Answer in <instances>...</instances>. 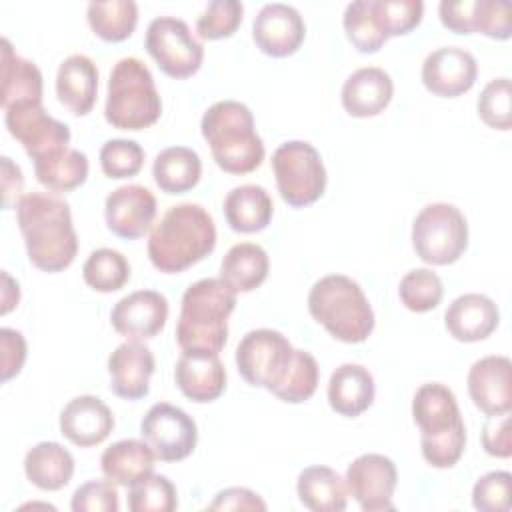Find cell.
<instances>
[{
  "label": "cell",
  "mask_w": 512,
  "mask_h": 512,
  "mask_svg": "<svg viewBox=\"0 0 512 512\" xmlns=\"http://www.w3.org/2000/svg\"><path fill=\"white\" fill-rule=\"evenodd\" d=\"M16 222L32 266L42 272L68 268L78 252L70 204L52 194H24L16 204Z\"/></svg>",
  "instance_id": "cell-1"
},
{
  "label": "cell",
  "mask_w": 512,
  "mask_h": 512,
  "mask_svg": "<svg viewBox=\"0 0 512 512\" xmlns=\"http://www.w3.org/2000/svg\"><path fill=\"white\" fill-rule=\"evenodd\" d=\"M298 500L312 512H342L348 504L346 480L330 466H308L296 480Z\"/></svg>",
  "instance_id": "cell-31"
},
{
  "label": "cell",
  "mask_w": 512,
  "mask_h": 512,
  "mask_svg": "<svg viewBox=\"0 0 512 512\" xmlns=\"http://www.w3.org/2000/svg\"><path fill=\"white\" fill-rule=\"evenodd\" d=\"M70 508L72 512H116L120 508L116 484L108 478L84 482L74 490Z\"/></svg>",
  "instance_id": "cell-46"
},
{
  "label": "cell",
  "mask_w": 512,
  "mask_h": 512,
  "mask_svg": "<svg viewBox=\"0 0 512 512\" xmlns=\"http://www.w3.org/2000/svg\"><path fill=\"white\" fill-rule=\"evenodd\" d=\"M296 348L272 328H256L242 336L236 346V366L240 376L256 388L272 392L286 376Z\"/></svg>",
  "instance_id": "cell-10"
},
{
  "label": "cell",
  "mask_w": 512,
  "mask_h": 512,
  "mask_svg": "<svg viewBox=\"0 0 512 512\" xmlns=\"http://www.w3.org/2000/svg\"><path fill=\"white\" fill-rule=\"evenodd\" d=\"M156 360L140 340H126L108 356L110 390L124 400H140L150 390Z\"/></svg>",
  "instance_id": "cell-20"
},
{
  "label": "cell",
  "mask_w": 512,
  "mask_h": 512,
  "mask_svg": "<svg viewBox=\"0 0 512 512\" xmlns=\"http://www.w3.org/2000/svg\"><path fill=\"white\" fill-rule=\"evenodd\" d=\"M344 32L352 46L362 52V54H372L378 52L388 36L384 34L376 10H374V0H354L346 6L344 16H342Z\"/></svg>",
  "instance_id": "cell-36"
},
{
  "label": "cell",
  "mask_w": 512,
  "mask_h": 512,
  "mask_svg": "<svg viewBox=\"0 0 512 512\" xmlns=\"http://www.w3.org/2000/svg\"><path fill=\"white\" fill-rule=\"evenodd\" d=\"M98 94V68L86 54H70L56 72L58 102L74 116H86Z\"/></svg>",
  "instance_id": "cell-25"
},
{
  "label": "cell",
  "mask_w": 512,
  "mask_h": 512,
  "mask_svg": "<svg viewBox=\"0 0 512 512\" xmlns=\"http://www.w3.org/2000/svg\"><path fill=\"white\" fill-rule=\"evenodd\" d=\"M0 104L6 110L12 104L42 102L44 80L40 68L14 52L8 38H2V64H0Z\"/></svg>",
  "instance_id": "cell-27"
},
{
  "label": "cell",
  "mask_w": 512,
  "mask_h": 512,
  "mask_svg": "<svg viewBox=\"0 0 512 512\" xmlns=\"http://www.w3.org/2000/svg\"><path fill=\"white\" fill-rule=\"evenodd\" d=\"M4 122L12 138H16L26 154L36 160L48 152L60 150L70 142V128L52 118L42 102L12 104L4 110Z\"/></svg>",
  "instance_id": "cell-14"
},
{
  "label": "cell",
  "mask_w": 512,
  "mask_h": 512,
  "mask_svg": "<svg viewBox=\"0 0 512 512\" xmlns=\"http://www.w3.org/2000/svg\"><path fill=\"white\" fill-rule=\"evenodd\" d=\"M412 246L426 264H454L468 248V222L460 208L448 202L424 206L412 222Z\"/></svg>",
  "instance_id": "cell-8"
},
{
  "label": "cell",
  "mask_w": 512,
  "mask_h": 512,
  "mask_svg": "<svg viewBox=\"0 0 512 512\" xmlns=\"http://www.w3.org/2000/svg\"><path fill=\"white\" fill-rule=\"evenodd\" d=\"M274 214V204L264 186L242 184L224 198V218L234 232L252 234L264 230Z\"/></svg>",
  "instance_id": "cell-30"
},
{
  "label": "cell",
  "mask_w": 512,
  "mask_h": 512,
  "mask_svg": "<svg viewBox=\"0 0 512 512\" xmlns=\"http://www.w3.org/2000/svg\"><path fill=\"white\" fill-rule=\"evenodd\" d=\"M482 446L490 456L510 458L512 436H510V412L490 416L482 428Z\"/></svg>",
  "instance_id": "cell-50"
},
{
  "label": "cell",
  "mask_w": 512,
  "mask_h": 512,
  "mask_svg": "<svg viewBox=\"0 0 512 512\" xmlns=\"http://www.w3.org/2000/svg\"><path fill=\"white\" fill-rule=\"evenodd\" d=\"M500 322L496 302L478 292L460 294L444 312V326L458 342H480L488 338Z\"/></svg>",
  "instance_id": "cell-23"
},
{
  "label": "cell",
  "mask_w": 512,
  "mask_h": 512,
  "mask_svg": "<svg viewBox=\"0 0 512 512\" xmlns=\"http://www.w3.org/2000/svg\"><path fill=\"white\" fill-rule=\"evenodd\" d=\"M244 6L238 0H212L196 18V32L202 40L232 36L242 24Z\"/></svg>",
  "instance_id": "cell-41"
},
{
  "label": "cell",
  "mask_w": 512,
  "mask_h": 512,
  "mask_svg": "<svg viewBox=\"0 0 512 512\" xmlns=\"http://www.w3.org/2000/svg\"><path fill=\"white\" fill-rule=\"evenodd\" d=\"M162 100L150 68L136 56L120 58L108 78L104 118L118 130H142L158 122Z\"/></svg>",
  "instance_id": "cell-7"
},
{
  "label": "cell",
  "mask_w": 512,
  "mask_h": 512,
  "mask_svg": "<svg viewBox=\"0 0 512 512\" xmlns=\"http://www.w3.org/2000/svg\"><path fill=\"white\" fill-rule=\"evenodd\" d=\"M212 158L228 174L254 172L266 154L250 108L238 100L214 102L200 120Z\"/></svg>",
  "instance_id": "cell-5"
},
{
  "label": "cell",
  "mask_w": 512,
  "mask_h": 512,
  "mask_svg": "<svg viewBox=\"0 0 512 512\" xmlns=\"http://www.w3.org/2000/svg\"><path fill=\"white\" fill-rule=\"evenodd\" d=\"M398 296L408 310L416 314L430 312L440 304L444 296V284L440 276L430 268H414L402 276L398 284Z\"/></svg>",
  "instance_id": "cell-40"
},
{
  "label": "cell",
  "mask_w": 512,
  "mask_h": 512,
  "mask_svg": "<svg viewBox=\"0 0 512 512\" xmlns=\"http://www.w3.org/2000/svg\"><path fill=\"white\" fill-rule=\"evenodd\" d=\"M216 246L210 212L194 202L170 206L148 238V258L164 274H178L204 260Z\"/></svg>",
  "instance_id": "cell-2"
},
{
  "label": "cell",
  "mask_w": 512,
  "mask_h": 512,
  "mask_svg": "<svg viewBox=\"0 0 512 512\" xmlns=\"http://www.w3.org/2000/svg\"><path fill=\"white\" fill-rule=\"evenodd\" d=\"M476 110L486 126L494 130H510V80L506 76L490 80L478 96Z\"/></svg>",
  "instance_id": "cell-43"
},
{
  "label": "cell",
  "mask_w": 512,
  "mask_h": 512,
  "mask_svg": "<svg viewBox=\"0 0 512 512\" xmlns=\"http://www.w3.org/2000/svg\"><path fill=\"white\" fill-rule=\"evenodd\" d=\"M374 10L384 34L402 36L414 30L424 14L422 0H374Z\"/></svg>",
  "instance_id": "cell-45"
},
{
  "label": "cell",
  "mask_w": 512,
  "mask_h": 512,
  "mask_svg": "<svg viewBox=\"0 0 512 512\" xmlns=\"http://www.w3.org/2000/svg\"><path fill=\"white\" fill-rule=\"evenodd\" d=\"M100 168L108 178L120 180L136 176L144 164V150L136 140L112 138L100 148Z\"/></svg>",
  "instance_id": "cell-42"
},
{
  "label": "cell",
  "mask_w": 512,
  "mask_h": 512,
  "mask_svg": "<svg viewBox=\"0 0 512 512\" xmlns=\"http://www.w3.org/2000/svg\"><path fill=\"white\" fill-rule=\"evenodd\" d=\"M154 460L156 456L146 440L124 438L102 452L100 470L116 486H130L154 472Z\"/></svg>",
  "instance_id": "cell-28"
},
{
  "label": "cell",
  "mask_w": 512,
  "mask_h": 512,
  "mask_svg": "<svg viewBox=\"0 0 512 512\" xmlns=\"http://www.w3.org/2000/svg\"><path fill=\"white\" fill-rule=\"evenodd\" d=\"M0 350H2V364H0V372H2V382H8L10 378H14L16 374H20L24 362H26V340L22 336V332L14 330V328H0Z\"/></svg>",
  "instance_id": "cell-48"
},
{
  "label": "cell",
  "mask_w": 512,
  "mask_h": 512,
  "mask_svg": "<svg viewBox=\"0 0 512 512\" xmlns=\"http://www.w3.org/2000/svg\"><path fill=\"white\" fill-rule=\"evenodd\" d=\"M374 376L362 364L346 362L338 366L328 380V404L346 418H356L374 402Z\"/></svg>",
  "instance_id": "cell-26"
},
{
  "label": "cell",
  "mask_w": 512,
  "mask_h": 512,
  "mask_svg": "<svg viewBox=\"0 0 512 512\" xmlns=\"http://www.w3.org/2000/svg\"><path fill=\"white\" fill-rule=\"evenodd\" d=\"M60 434L74 446L90 448L104 442L112 428V410L98 396L82 394L72 398L60 412Z\"/></svg>",
  "instance_id": "cell-22"
},
{
  "label": "cell",
  "mask_w": 512,
  "mask_h": 512,
  "mask_svg": "<svg viewBox=\"0 0 512 512\" xmlns=\"http://www.w3.org/2000/svg\"><path fill=\"white\" fill-rule=\"evenodd\" d=\"M208 510H266V502L250 488L232 486L220 490Z\"/></svg>",
  "instance_id": "cell-51"
},
{
  "label": "cell",
  "mask_w": 512,
  "mask_h": 512,
  "mask_svg": "<svg viewBox=\"0 0 512 512\" xmlns=\"http://www.w3.org/2000/svg\"><path fill=\"white\" fill-rule=\"evenodd\" d=\"M438 14L440 22L456 34L476 32V0H442Z\"/></svg>",
  "instance_id": "cell-49"
},
{
  "label": "cell",
  "mask_w": 512,
  "mask_h": 512,
  "mask_svg": "<svg viewBox=\"0 0 512 512\" xmlns=\"http://www.w3.org/2000/svg\"><path fill=\"white\" fill-rule=\"evenodd\" d=\"M86 18L96 36L106 42H122L132 36L138 24V4L132 0H94Z\"/></svg>",
  "instance_id": "cell-35"
},
{
  "label": "cell",
  "mask_w": 512,
  "mask_h": 512,
  "mask_svg": "<svg viewBox=\"0 0 512 512\" xmlns=\"http://www.w3.org/2000/svg\"><path fill=\"white\" fill-rule=\"evenodd\" d=\"M512 474L494 470L480 476L472 488V506L480 512H508L512 508Z\"/></svg>",
  "instance_id": "cell-44"
},
{
  "label": "cell",
  "mask_w": 512,
  "mask_h": 512,
  "mask_svg": "<svg viewBox=\"0 0 512 512\" xmlns=\"http://www.w3.org/2000/svg\"><path fill=\"white\" fill-rule=\"evenodd\" d=\"M394 96V82L384 68L364 66L354 70L342 86L340 100L344 110L354 118L378 116Z\"/></svg>",
  "instance_id": "cell-24"
},
{
  "label": "cell",
  "mask_w": 512,
  "mask_h": 512,
  "mask_svg": "<svg viewBox=\"0 0 512 512\" xmlns=\"http://www.w3.org/2000/svg\"><path fill=\"white\" fill-rule=\"evenodd\" d=\"M510 2L476 0V32L494 40H508L512 34Z\"/></svg>",
  "instance_id": "cell-47"
},
{
  "label": "cell",
  "mask_w": 512,
  "mask_h": 512,
  "mask_svg": "<svg viewBox=\"0 0 512 512\" xmlns=\"http://www.w3.org/2000/svg\"><path fill=\"white\" fill-rule=\"evenodd\" d=\"M2 164V196H4V206L12 208L16 206V198L20 196L24 188V176L18 164H14L8 156L0 158ZM20 200V198H18Z\"/></svg>",
  "instance_id": "cell-52"
},
{
  "label": "cell",
  "mask_w": 512,
  "mask_h": 512,
  "mask_svg": "<svg viewBox=\"0 0 512 512\" xmlns=\"http://www.w3.org/2000/svg\"><path fill=\"white\" fill-rule=\"evenodd\" d=\"M468 394L486 416L510 412L512 408V362L508 356H484L468 370Z\"/></svg>",
  "instance_id": "cell-19"
},
{
  "label": "cell",
  "mask_w": 512,
  "mask_h": 512,
  "mask_svg": "<svg viewBox=\"0 0 512 512\" xmlns=\"http://www.w3.org/2000/svg\"><path fill=\"white\" fill-rule=\"evenodd\" d=\"M144 46L158 68L176 80L196 74L204 60V46L190 26L176 16H156L148 28Z\"/></svg>",
  "instance_id": "cell-11"
},
{
  "label": "cell",
  "mask_w": 512,
  "mask_h": 512,
  "mask_svg": "<svg viewBox=\"0 0 512 512\" xmlns=\"http://www.w3.org/2000/svg\"><path fill=\"white\" fill-rule=\"evenodd\" d=\"M348 494L364 512L394 510V490L398 484V470L392 458L368 452L352 460L346 468Z\"/></svg>",
  "instance_id": "cell-13"
},
{
  "label": "cell",
  "mask_w": 512,
  "mask_h": 512,
  "mask_svg": "<svg viewBox=\"0 0 512 512\" xmlns=\"http://www.w3.org/2000/svg\"><path fill=\"white\" fill-rule=\"evenodd\" d=\"M308 312L340 342H364L374 330V310L364 290L344 274H328L314 282Z\"/></svg>",
  "instance_id": "cell-6"
},
{
  "label": "cell",
  "mask_w": 512,
  "mask_h": 512,
  "mask_svg": "<svg viewBox=\"0 0 512 512\" xmlns=\"http://www.w3.org/2000/svg\"><path fill=\"white\" fill-rule=\"evenodd\" d=\"M174 380L188 400L212 402L226 390V368L216 352L182 350Z\"/></svg>",
  "instance_id": "cell-21"
},
{
  "label": "cell",
  "mask_w": 512,
  "mask_h": 512,
  "mask_svg": "<svg viewBox=\"0 0 512 512\" xmlns=\"http://www.w3.org/2000/svg\"><path fill=\"white\" fill-rule=\"evenodd\" d=\"M82 278L96 292H116L128 282L130 264L126 256L114 248H98L86 258Z\"/></svg>",
  "instance_id": "cell-37"
},
{
  "label": "cell",
  "mask_w": 512,
  "mask_h": 512,
  "mask_svg": "<svg viewBox=\"0 0 512 512\" xmlns=\"http://www.w3.org/2000/svg\"><path fill=\"white\" fill-rule=\"evenodd\" d=\"M306 36L302 14L284 2H270L260 8L252 22V40L272 58H286L294 54Z\"/></svg>",
  "instance_id": "cell-15"
},
{
  "label": "cell",
  "mask_w": 512,
  "mask_h": 512,
  "mask_svg": "<svg viewBox=\"0 0 512 512\" xmlns=\"http://www.w3.org/2000/svg\"><path fill=\"white\" fill-rule=\"evenodd\" d=\"M140 434L162 462L188 458L198 442V426L194 418L168 402H156L148 408L140 422Z\"/></svg>",
  "instance_id": "cell-12"
},
{
  "label": "cell",
  "mask_w": 512,
  "mask_h": 512,
  "mask_svg": "<svg viewBox=\"0 0 512 512\" xmlns=\"http://www.w3.org/2000/svg\"><path fill=\"white\" fill-rule=\"evenodd\" d=\"M272 170L282 200L292 208L314 204L326 190V168L320 152L304 140H288L272 154Z\"/></svg>",
  "instance_id": "cell-9"
},
{
  "label": "cell",
  "mask_w": 512,
  "mask_h": 512,
  "mask_svg": "<svg viewBox=\"0 0 512 512\" xmlns=\"http://www.w3.org/2000/svg\"><path fill=\"white\" fill-rule=\"evenodd\" d=\"M34 162L36 180L52 192H70L88 178V158L84 152L64 146L48 152Z\"/></svg>",
  "instance_id": "cell-34"
},
{
  "label": "cell",
  "mask_w": 512,
  "mask_h": 512,
  "mask_svg": "<svg viewBox=\"0 0 512 512\" xmlns=\"http://www.w3.org/2000/svg\"><path fill=\"white\" fill-rule=\"evenodd\" d=\"M236 308V292L220 278L190 284L180 302L176 342L182 350L216 352L228 340V316Z\"/></svg>",
  "instance_id": "cell-4"
},
{
  "label": "cell",
  "mask_w": 512,
  "mask_h": 512,
  "mask_svg": "<svg viewBox=\"0 0 512 512\" xmlns=\"http://www.w3.org/2000/svg\"><path fill=\"white\" fill-rule=\"evenodd\" d=\"M128 508L132 512H174L178 494L172 480L164 474H148L128 486Z\"/></svg>",
  "instance_id": "cell-39"
},
{
  "label": "cell",
  "mask_w": 512,
  "mask_h": 512,
  "mask_svg": "<svg viewBox=\"0 0 512 512\" xmlns=\"http://www.w3.org/2000/svg\"><path fill=\"white\" fill-rule=\"evenodd\" d=\"M422 84L440 98H456L468 92L478 76V62L466 48L442 46L422 62Z\"/></svg>",
  "instance_id": "cell-16"
},
{
  "label": "cell",
  "mask_w": 512,
  "mask_h": 512,
  "mask_svg": "<svg viewBox=\"0 0 512 512\" xmlns=\"http://www.w3.org/2000/svg\"><path fill=\"white\" fill-rule=\"evenodd\" d=\"M20 300V288L18 282L10 278V274L6 270H2V314H8L14 306H18Z\"/></svg>",
  "instance_id": "cell-53"
},
{
  "label": "cell",
  "mask_w": 512,
  "mask_h": 512,
  "mask_svg": "<svg viewBox=\"0 0 512 512\" xmlns=\"http://www.w3.org/2000/svg\"><path fill=\"white\" fill-rule=\"evenodd\" d=\"M202 174V160L188 146H170L156 154L152 162V178L166 194H184L192 190Z\"/></svg>",
  "instance_id": "cell-32"
},
{
  "label": "cell",
  "mask_w": 512,
  "mask_h": 512,
  "mask_svg": "<svg viewBox=\"0 0 512 512\" xmlns=\"http://www.w3.org/2000/svg\"><path fill=\"white\" fill-rule=\"evenodd\" d=\"M318 380H320V368L316 358L310 352L296 348L294 360L286 376L272 390V394L282 402L300 404V402H306L316 392Z\"/></svg>",
  "instance_id": "cell-38"
},
{
  "label": "cell",
  "mask_w": 512,
  "mask_h": 512,
  "mask_svg": "<svg viewBox=\"0 0 512 512\" xmlns=\"http://www.w3.org/2000/svg\"><path fill=\"white\" fill-rule=\"evenodd\" d=\"M168 320V300L156 290H136L120 298L112 312V328L128 340H150L158 336Z\"/></svg>",
  "instance_id": "cell-18"
},
{
  "label": "cell",
  "mask_w": 512,
  "mask_h": 512,
  "mask_svg": "<svg viewBox=\"0 0 512 512\" xmlns=\"http://www.w3.org/2000/svg\"><path fill=\"white\" fill-rule=\"evenodd\" d=\"M270 260L266 250L254 242L234 244L220 262V280L236 294L256 290L268 276Z\"/></svg>",
  "instance_id": "cell-33"
},
{
  "label": "cell",
  "mask_w": 512,
  "mask_h": 512,
  "mask_svg": "<svg viewBox=\"0 0 512 512\" xmlns=\"http://www.w3.org/2000/svg\"><path fill=\"white\" fill-rule=\"evenodd\" d=\"M24 474L40 490H62L74 476V456L58 442H38L24 456Z\"/></svg>",
  "instance_id": "cell-29"
},
{
  "label": "cell",
  "mask_w": 512,
  "mask_h": 512,
  "mask_svg": "<svg viewBox=\"0 0 512 512\" xmlns=\"http://www.w3.org/2000/svg\"><path fill=\"white\" fill-rule=\"evenodd\" d=\"M156 198L142 184H124L112 190L104 202L106 226L112 234L136 240L144 236L156 218Z\"/></svg>",
  "instance_id": "cell-17"
},
{
  "label": "cell",
  "mask_w": 512,
  "mask_h": 512,
  "mask_svg": "<svg viewBox=\"0 0 512 512\" xmlns=\"http://www.w3.org/2000/svg\"><path fill=\"white\" fill-rule=\"evenodd\" d=\"M412 418L420 428L422 458L434 468H452L466 448V426L454 392L440 384H422L412 398Z\"/></svg>",
  "instance_id": "cell-3"
}]
</instances>
